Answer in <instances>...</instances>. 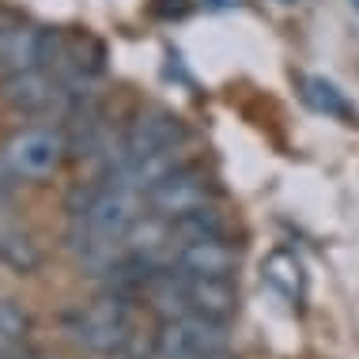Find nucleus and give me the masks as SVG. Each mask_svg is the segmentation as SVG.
Returning a JSON list of instances; mask_svg holds the SVG:
<instances>
[{
  "mask_svg": "<svg viewBox=\"0 0 359 359\" xmlns=\"http://www.w3.org/2000/svg\"><path fill=\"white\" fill-rule=\"evenodd\" d=\"M299 99H303L314 114H322V118H333L341 125L359 121V110L348 102V95L333 80H325V76H314V72L299 76Z\"/></svg>",
  "mask_w": 359,
  "mask_h": 359,
  "instance_id": "obj_5",
  "label": "nucleus"
},
{
  "mask_svg": "<svg viewBox=\"0 0 359 359\" xmlns=\"http://www.w3.org/2000/svg\"><path fill=\"white\" fill-rule=\"evenodd\" d=\"M72 87L65 80H57L53 72L46 69H27V72H8L4 83H0V99L12 106L15 114H53V106L72 99Z\"/></svg>",
  "mask_w": 359,
  "mask_h": 359,
  "instance_id": "obj_3",
  "label": "nucleus"
},
{
  "mask_svg": "<svg viewBox=\"0 0 359 359\" xmlns=\"http://www.w3.org/2000/svg\"><path fill=\"white\" fill-rule=\"evenodd\" d=\"M15 178H19V174L12 170V163H8V159H0V201H8V197H12Z\"/></svg>",
  "mask_w": 359,
  "mask_h": 359,
  "instance_id": "obj_8",
  "label": "nucleus"
},
{
  "mask_svg": "<svg viewBox=\"0 0 359 359\" xmlns=\"http://www.w3.org/2000/svg\"><path fill=\"white\" fill-rule=\"evenodd\" d=\"M208 8H216V12H227V8H238V4H246V0H205Z\"/></svg>",
  "mask_w": 359,
  "mask_h": 359,
  "instance_id": "obj_9",
  "label": "nucleus"
},
{
  "mask_svg": "<svg viewBox=\"0 0 359 359\" xmlns=\"http://www.w3.org/2000/svg\"><path fill=\"white\" fill-rule=\"evenodd\" d=\"M65 151H69V140L53 125H27L4 144V159L12 163L19 178H50L61 167Z\"/></svg>",
  "mask_w": 359,
  "mask_h": 359,
  "instance_id": "obj_2",
  "label": "nucleus"
},
{
  "mask_svg": "<svg viewBox=\"0 0 359 359\" xmlns=\"http://www.w3.org/2000/svg\"><path fill=\"white\" fill-rule=\"evenodd\" d=\"M0 257H4L12 269H19V273H27V269L38 265L34 242L27 238V235H19V231H8V235H0Z\"/></svg>",
  "mask_w": 359,
  "mask_h": 359,
  "instance_id": "obj_7",
  "label": "nucleus"
},
{
  "mask_svg": "<svg viewBox=\"0 0 359 359\" xmlns=\"http://www.w3.org/2000/svg\"><path fill=\"white\" fill-rule=\"evenodd\" d=\"M46 38L50 31L42 27H8L0 31V65L8 72H27V69H42L46 65Z\"/></svg>",
  "mask_w": 359,
  "mask_h": 359,
  "instance_id": "obj_4",
  "label": "nucleus"
},
{
  "mask_svg": "<svg viewBox=\"0 0 359 359\" xmlns=\"http://www.w3.org/2000/svg\"><path fill=\"white\" fill-rule=\"evenodd\" d=\"M144 197H148L151 212H159L163 219H174V216H186L193 208L212 205L216 201V182L197 163H174L170 170H163L144 189Z\"/></svg>",
  "mask_w": 359,
  "mask_h": 359,
  "instance_id": "obj_1",
  "label": "nucleus"
},
{
  "mask_svg": "<svg viewBox=\"0 0 359 359\" xmlns=\"http://www.w3.org/2000/svg\"><path fill=\"white\" fill-rule=\"evenodd\" d=\"M265 280L287 299L291 306L303 303L306 276H303V265H299L295 254H287V250H276V254H269V261H265Z\"/></svg>",
  "mask_w": 359,
  "mask_h": 359,
  "instance_id": "obj_6",
  "label": "nucleus"
},
{
  "mask_svg": "<svg viewBox=\"0 0 359 359\" xmlns=\"http://www.w3.org/2000/svg\"><path fill=\"white\" fill-rule=\"evenodd\" d=\"M280 4H295V0H280Z\"/></svg>",
  "mask_w": 359,
  "mask_h": 359,
  "instance_id": "obj_11",
  "label": "nucleus"
},
{
  "mask_svg": "<svg viewBox=\"0 0 359 359\" xmlns=\"http://www.w3.org/2000/svg\"><path fill=\"white\" fill-rule=\"evenodd\" d=\"M348 4H352V8H355V12H359V0H348Z\"/></svg>",
  "mask_w": 359,
  "mask_h": 359,
  "instance_id": "obj_10",
  "label": "nucleus"
}]
</instances>
